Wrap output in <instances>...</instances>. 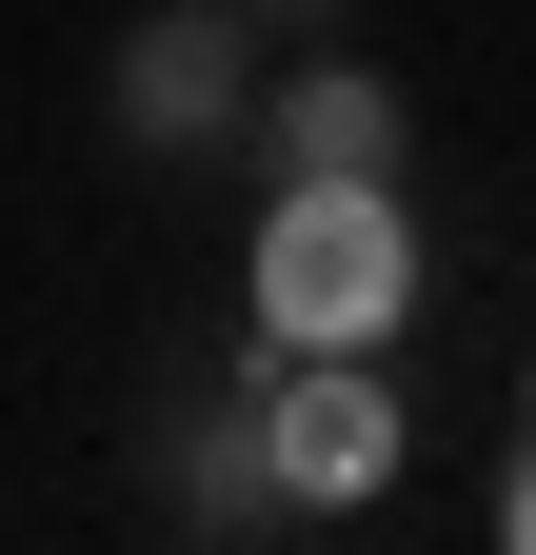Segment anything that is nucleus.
<instances>
[{
  "instance_id": "nucleus-1",
  "label": "nucleus",
  "mask_w": 536,
  "mask_h": 555,
  "mask_svg": "<svg viewBox=\"0 0 536 555\" xmlns=\"http://www.w3.org/2000/svg\"><path fill=\"white\" fill-rule=\"evenodd\" d=\"M418 198L397 179H279L258 198V278H239V358H397L418 318Z\"/></svg>"
},
{
  "instance_id": "nucleus-2",
  "label": "nucleus",
  "mask_w": 536,
  "mask_h": 555,
  "mask_svg": "<svg viewBox=\"0 0 536 555\" xmlns=\"http://www.w3.org/2000/svg\"><path fill=\"white\" fill-rule=\"evenodd\" d=\"M258 456H279V496H298V516L397 496V456H418L397 358H258Z\"/></svg>"
},
{
  "instance_id": "nucleus-3",
  "label": "nucleus",
  "mask_w": 536,
  "mask_h": 555,
  "mask_svg": "<svg viewBox=\"0 0 536 555\" xmlns=\"http://www.w3.org/2000/svg\"><path fill=\"white\" fill-rule=\"evenodd\" d=\"M239 40H258V0H179V21H140V40H119V139H140V159L239 139V119H258V100H239Z\"/></svg>"
},
{
  "instance_id": "nucleus-4",
  "label": "nucleus",
  "mask_w": 536,
  "mask_h": 555,
  "mask_svg": "<svg viewBox=\"0 0 536 555\" xmlns=\"http://www.w3.org/2000/svg\"><path fill=\"white\" fill-rule=\"evenodd\" d=\"M397 80H358V60H298L279 100H258V179H397Z\"/></svg>"
},
{
  "instance_id": "nucleus-5",
  "label": "nucleus",
  "mask_w": 536,
  "mask_h": 555,
  "mask_svg": "<svg viewBox=\"0 0 536 555\" xmlns=\"http://www.w3.org/2000/svg\"><path fill=\"white\" fill-rule=\"evenodd\" d=\"M179 516H199V535H279V516H298L279 456H258V397H239V416H179Z\"/></svg>"
},
{
  "instance_id": "nucleus-6",
  "label": "nucleus",
  "mask_w": 536,
  "mask_h": 555,
  "mask_svg": "<svg viewBox=\"0 0 536 555\" xmlns=\"http://www.w3.org/2000/svg\"><path fill=\"white\" fill-rule=\"evenodd\" d=\"M497 535H516V555H536V456H516V476H497Z\"/></svg>"
},
{
  "instance_id": "nucleus-7",
  "label": "nucleus",
  "mask_w": 536,
  "mask_h": 555,
  "mask_svg": "<svg viewBox=\"0 0 536 555\" xmlns=\"http://www.w3.org/2000/svg\"><path fill=\"white\" fill-rule=\"evenodd\" d=\"M258 21H339V0H258Z\"/></svg>"
},
{
  "instance_id": "nucleus-8",
  "label": "nucleus",
  "mask_w": 536,
  "mask_h": 555,
  "mask_svg": "<svg viewBox=\"0 0 536 555\" xmlns=\"http://www.w3.org/2000/svg\"><path fill=\"white\" fill-rule=\"evenodd\" d=\"M516 437H536V377H516Z\"/></svg>"
}]
</instances>
